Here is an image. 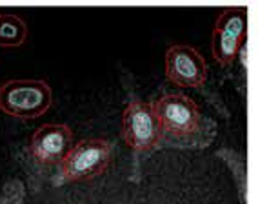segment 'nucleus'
Wrapping results in <instances>:
<instances>
[{
  "label": "nucleus",
  "instance_id": "f257e3e1",
  "mask_svg": "<svg viewBox=\"0 0 258 204\" xmlns=\"http://www.w3.org/2000/svg\"><path fill=\"white\" fill-rule=\"evenodd\" d=\"M151 104L162 131V144L204 148L213 140L206 133L215 137V124L204 117L199 104L185 93H164Z\"/></svg>",
  "mask_w": 258,
  "mask_h": 204
},
{
  "label": "nucleus",
  "instance_id": "f03ea898",
  "mask_svg": "<svg viewBox=\"0 0 258 204\" xmlns=\"http://www.w3.org/2000/svg\"><path fill=\"white\" fill-rule=\"evenodd\" d=\"M113 161V144L106 139H82L73 144L58 164L56 184L97 179Z\"/></svg>",
  "mask_w": 258,
  "mask_h": 204
},
{
  "label": "nucleus",
  "instance_id": "7ed1b4c3",
  "mask_svg": "<svg viewBox=\"0 0 258 204\" xmlns=\"http://www.w3.org/2000/svg\"><path fill=\"white\" fill-rule=\"evenodd\" d=\"M51 86L42 79H11L0 84V112L15 119H37L51 108Z\"/></svg>",
  "mask_w": 258,
  "mask_h": 204
},
{
  "label": "nucleus",
  "instance_id": "20e7f679",
  "mask_svg": "<svg viewBox=\"0 0 258 204\" xmlns=\"http://www.w3.org/2000/svg\"><path fill=\"white\" fill-rule=\"evenodd\" d=\"M122 139L137 155H149L162 146V131L151 102L131 98L122 113Z\"/></svg>",
  "mask_w": 258,
  "mask_h": 204
},
{
  "label": "nucleus",
  "instance_id": "39448f33",
  "mask_svg": "<svg viewBox=\"0 0 258 204\" xmlns=\"http://www.w3.org/2000/svg\"><path fill=\"white\" fill-rule=\"evenodd\" d=\"M247 38V10L244 6H229L218 13L213 26L211 51L215 61L227 68L235 62Z\"/></svg>",
  "mask_w": 258,
  "mask_h": 204
},
{
  "label": "nucleus",
  "instance_id": "423d86ee",
  "mask_svg": "<svg viewBox=\"0 0 258 204\" xmlns=\"http://www.w3.org/2000/svg\"><path fill=\"white\" fill-rule=\"evenodd\" d=\"M166 79L182 88H202L208 80L206 59L189 44H173L166 51Z\"/></svg>",
  "mask_w": 258,
  "mask_h": 204
},
{
  "label": "nucleus",
  "instance_id": "0eeeda50",
  "mask_svg": "<svg viewBox=\"0 0 258 204\" xmlns=\"http://www.w3.org/2000/svg\"><path fill=\"white\" fill-rule=\"evenodd\" d=\"M73 144V131L70 126L62 122H47L38 126L31 135L28 151L35 163L53 166L60 164Z\"/></svg>",
  "mask_w": 258,
  "mask_h": 204
},
{
  "label": "nucleus",
  "instance_id": "6e6552de",
  "mask_svg": "<svg viewBox=\"0 0 258 204\" xmlns=\"http://www.w3.org/2000/svg\"><path fill=\"white\" fill-rule=\"evenodd\" d=\"M28 38V24L11 11H0V47H20Z\"/></svg>",
  "mask_w": 258,
  "mask_h": 204
}]
</instances>
